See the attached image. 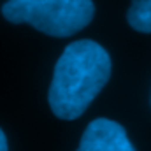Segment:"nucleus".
Segmentation results:
<instances>
[{"label": "nucleus", "instance_id": "5", "mask_svg": "<svg viewBox=\"0 0 151 151\" xmlns=\"http://www.w3.org/2000/svg\"><path fill=\"white\" fill-rule=\"evenodd\" d=\"M0 151H7V139L2 128H0Z\"/></svg>", "mask_w": 151, "mask_h": 151}, {"label": "nucleus", "instance_id": "2", "mask_svg": "<svg viewBox=\"0 0 151 151\" xmlns=\"http://www.w3.org/2000/svg\"><path fill=\"white\" fill-rule=\"evenodd\" d=\"M91 0H7L2 14L11 23H28L51 37H69L93 18Z\"/></svg>", "mask_w": 151, "mask_h": 151}, {"label": "nucleus", "instance_id": "3", "mask_svg": "<svg viewBox=\"0 0 151 151\" xmlns=\"http://www.w3.org/2000/svg\"><path fill=\"white\" fill-rule=\"evenodd\" d=\"M77 151H135L125 128L107 118L93 119L79 142Z\"/></svg>", "mask_w": 151, "mask_h": 151}, {"label": "nucleus", "instance_id": "1", "mask_svg": "<svg viewBox=\"0 0 151 151\" xmlns=\"http://www.w3.org/2000/svg\"><path fill=\"white\" fill-rule=\"evenodd\" d=\"M111 76L107 51L90 40L69 44L58 58L49 86V107L62 119H76L86 111Z\"/></svg>", "mask_w": 151, "mask_h": 151}, {"label": "nucleus", "instance_id": "4", "mask_svg": "<svg viewBox=\"0 0 151 151\" xmlns=\"http://www.w3.org/2000/svg\"><path fill=\"white\" fill-rule=\"evenodd\" d=\"M127 19L134 30L151 34V0H132Z\"/></svg>", "mask_w": 151, "mask_h": 151}]
</instances>
